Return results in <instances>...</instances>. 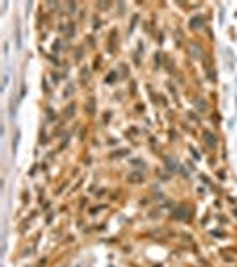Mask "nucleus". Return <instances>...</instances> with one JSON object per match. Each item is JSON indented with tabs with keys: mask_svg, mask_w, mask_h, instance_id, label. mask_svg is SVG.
Returning a JSON list of instances; mask_svg holds the SVG:
<instances>
[{
	"mask_svg": "<svg viewBox=\"0 0 237 267\" xmlns=\"http://www.w3.org/2000/svg\"><path fill=\"white\" fill-rule=\"evenodd\" d=\"M128 180L132 182V184H137V182L143 180V176H141V174H137V173H132V174H128Z\"/></svg>",
	"mask_w": 237,
	"mask_h": 267,
	"instance_id": "obj_1",
	"label": "nucleus"
}]
</instances>
